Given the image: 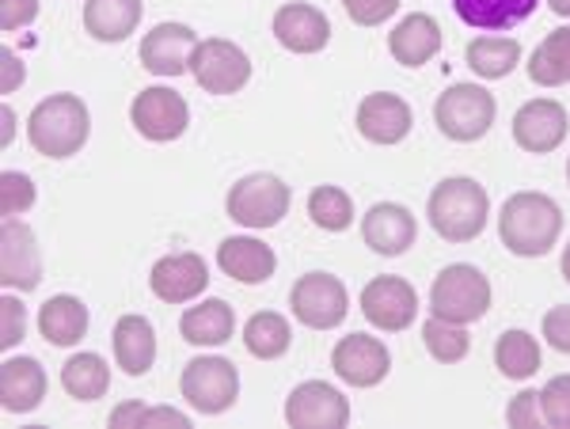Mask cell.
<instances>
[{
  "instance_id": "obj_1",
  "label": "cell",
  "mask_w": 570,
  "mask_h": 429,
  "mask_svg": "<svg viewBox=\"0 0 570 429\" xmlns=\"http://www.w3.org/2000/svg\"><path fill=\"white\" fill-rule=\"evenodd\" d=\"M563 236V209L556 198L540 194V190H518L505 198L499 213V240L505 251L521 255V259H540L559 243Z\"/></svg>"
},
{
  "instance_id": "obj_2",
  "label": "cell",
  "mask_w": 570,
  "mask_h": 429,
  "mask_svg": "<svg viewBox=\"0 0 570 429\" xmlns=\"http://www.w3.org/2000/svg\"><path fill=\"white\" fill-rule=\"evenodd\" d=\"M91 133V114L80 96L58 91V96H46L39 107L27 118V141L35 144V152L50 160H69L85 149Z\"/></svg>"
},
{
  "instance_id": "obj_3",
  "label": "cell",
  "mask_w": 570,
  "mask_h": 429,
  "mask_svg": "<svg viewBox=\"0 0 570 429\" xmlns=\"http://www.w3.org/2000/svg\"><path fill=\"white\" fill-rule=\"evenodd\" d=\"M426 217L434 225V232L449 243H472L475 236L487 228V217H491V198L475 179L468 176H453L441 179L434 190H430L426 202Z\"/></svg>"
},
{
  "instance_id": "obj_4",
  "label": "cell",
  "mask_w": 570,
  "mask_h": 429,
  "mask_svg": "<svg viewBox=\"0 0 570 429\" xmlns=\"http://www.w3.org/2000/svg\"><path fill=\"white\" fill-rule=\"evenodd\" d=\"M491 308V281L472 262H453L430 286V316L449 319V323H475Z\"/></svg>"
},
{
  "instance_id": "obj_5",
  "label": "cell",
  "mask_w": 570,
  "mask_h": 429,
  "mask_svg": "<svg viewBox=\"0 0 570 429\" xmlns=\"http://www.w3.org/2000/svg\"><path fill=\"white\" fill-rule=\"evenodd\" d=\"M499 103L483 84H449L434 103V122L449 141L472 144L491 133Z\"/></svg>"
},
{
  "instance_id": "obj_6",
  "label": "cell",
  "mask_w": 570,
  "mask_h": 429,
  "mask_svg": "<svg viewBox=\"0 0 570 429\" xmlns=\"http://www.w3.org/2000/svg\"><path fill=\"white\" fill-rule=\"evenodd\" d=\"M289 202H293V194L278 176H271V171H252V176H244L228 190L225 209H228V217L244 228H274L289 213Z\"/></svg>"
},
{
  "instance_id": "obj_7",
  "label": "cell",
  "mask_w": 570,
  "mask_h": 429,
  "mask_svg": "<svg viewBox=\"0 0 570 429\" xmlns=\"http://www.w3.org/2000/svg\"><path fill=\"white\" fill-rule=\"evenodd\" d=\"M289 308L297 316V323L312 327V331H331L351 312V293H346V286L335 273L312 270L289 289Z\"/></svg>"
},
{
  "instance_id": "obj_8",
  "label": "cell",
  "mask_w": 570,
  "mask_h": 429,
  "mask_svg": "<svg viewBox=\"0 0 570 429\" xmlns=\"http://www.w3.org/2000/svg\"><path fill=\"white\" fill-rule=\"evenodd\" d=\"M179 391L202 415H225L240 399V372L228 358H195L183 369Z\"/></svg>"
},
{
  "instance_id": "obj_9",
  "label": "cell",
  "mask_w": 570,
  "mask_h": 429,
  "mask_svg": "<svg viewBox=\"0 0 570 429\" xmlns=\"http://www.w3.org/2000/svg\"><path fill=\"white\" fill-rule=\"evenodd\" d=\"M190 77L206 96H236L252 80V58L228 39H206L190 58Z\"/></svg>"
},
{
  "instance_id": "obj_10",
  "label": "cell",
  "mask_w": 570,
  "mask_h": 429,
  "mask_svg": "<svg viewBox=\"0 0 570 429\" xmlns=\"http://www.w3.org/2000/svg\"><path fill=\"white\" fill-rule=\"evenodd\" d=\"M362 305V316L370 319L376 331H407L419 319V293L407 278H395V273H384V278H373L370 286L357 297Z\"/></svg>"
},
{
  "instance_id": "obj_11",
  "label": "cell",
  "mask_w": 570,
  "mask_h": 429,
  "mask_svg": "<svg viewBox=\"0 0 570 429\" xmlns=\"http://www.w3.org/2000/svg\"><path fill=\"white\" fill-rule=\"evenodd\" d=\"M130 122L145 141L168 144L187 133L190 107H187V99L171 88H145L130 103Z\"/></svg>"
},
{
  "instance_id": "obj_12",
  "label": "cell",
  "mask_w": 570,
  "mask_h": 429,
  "mask_svg": "<svg viewBox=\"0 0 570 429\" xmlns=\"http://www.w3.org/2000/svg\"><path fill=\"white\" fill-rule=\"evenodd\" d=\"M0 281H4V289H20V293H31L42 281L39 240L20 217L0 221Z\"/></svg>"
},
{
  "instance_id": "obj_13",
  "label": "cell",
  "mask_w": 570,
  "mask_h": 429,
  "mask_svg": "<svg viewBox=\"0 0 570 429\" xmlns=\"http://www.w3.org/2000/svg\"><path fill=\"white\" fill-rule=\"evenodd\" d=\"M285 422L293 429H343L351 422V403L327 380H305L285 399Z\"/></svg>"
},
{
  "instance_id": "obj_14",
  "label": "cell",
  "mask_w": 570,
  "mask_h": 429,
  "mask_svg": "<svg viewBox=\"0 0 570 429\" xmlns=\"http://www.w3.org/2000/svg\"><path fill=\"white\" fill-rule=\"evenodd\" d=\"M331 369L343 385L351 388H376L392 369V353L389 346L373 335H346L335 342L331 350Z\"/></svg>"
},
{
  "instance_id": "obj_15",
  "label": "cell",
  "mask_w": 570,
  "mask_h": 429,
  "mask_svg": "<svg viewBox=\"0 0 570 429\" xmlns=\"http://www.w3.org/2000/svg\"><path fill=\"white\" fill-rule=\"evenodd\" d=\"M567 130H570V114L556 99H529L513 114V141H518V149L537 152V157L556 152L567 141Z\"/></svg>"
},
{
  "instance_id": "obj_16",
  "label": "cell",
  "mask_w": 570,
  "mask_h": 429,
  "mask_svg": "<svg viewBox=\"0 0 570 429\" xmlns=\"http://www.w3.org/2000/svg\"><path fill=\"white\" fill-rule=\"evenodd\" d=\"M209 286V267L198 251H179L164 255L149 273V289L164 305H190L206 293Z\"/></svg>"
},
{
  "instance_id": "obj_17",
  "label": "cell",
  "mask_w": 570,
  "mask_h": 429,
  "mask_svg": "<svg viewBox=\"0 0 570 429\" xmlns=\"http://www.w3.org/2000/svg\"><path fill=\"white\" fill-rule=\"evenodd\" d=\"M415 126V111L395 91H370L357 103V133L370 144H400Z\"/></svg>"
},
{
  "instance_id": "obj_18",
  "label": "cell",
  "mask_w": 570,
  "mask_h": 429,
  "mask_svg": "<svg viewBox=\"0 0 570 429\" xmlns=\"http://www.w3.org/2000/svg\"><path fill=\"white\" fill-rule=\"evenodd\" d=\"M198 50V34L187 23H156L141 39V66L153 77H183Z\"/></svg>"
},
{
  "instance_id": "obj_19",
  "label": "cell",
  "mask_w": 570,
  "mask_h": 429,
  "mask_svg": "<svg viewBox=\"0 0 570 429\" xmlns=\"http://www.w3.org/2000/svg\"><path fill=\"white\" fill-rule=\"evenodd\" d=\"M415 236H419V221L407 206L400 202H376L370 213L362 217V240L365 248L376 255H403L407 248H415Z\"/></svg>"
},
{
  "instance_id": "obj_20",
  "label": "cell",
  "mask_w": 570,
  "mask_h": 429,
  "mask_svg": "<svg viewBox=\"0 0 570 429\" xmlns=\"http://www.w3.org/2000/svg\"><path fill=\"white\" fill-rule=\"evenodd\" d=\"M271 27H274V39L289 53H320V50H327V42H331L327 16L320 12L316 4H305V0L282 4L278 12H274Z\"/></svg>"
},
{
  "instance_id": "obj_21",
  "label": "cell",
  "mask_w": 570,
  "mask_h": 429,
  "mask_svg": "<svg viewBox=\"0 0 570 429\" xmlns=\"http://www.w3.org/2000/svg\"><path fill=\"white\" fill-rule=\"evenodd\" d=\"M46 369L35 358H4L0 365V403L8 415H31L46 399Z\"/></svg>"
},
{
  "instance_id": "obj_22",
  "label": "cell",
  "mask_w": 570,
  "mask_h": 429,
  "mask_svg": "<svg viewBox=\"0 0 570 429\" xmlns=\"http://www.w3.org/2000/svg\"><path fill=\"white\" fill-rule=\"evenodd\" d=\"M217 267L240 286H263L278 270V255L255 236H228L217 248Z\"/></svg>"
},
{
  "instance_id": "obj_23",
  "label": "cell",
  "mask_w": 570,
  "mask_h": 429,
  "mask_svg": "<svg viewBox=\"0 0 570 429\" xmlns=\"http://www.w3.org/2000/svg\"><path fill=\"white\" fill-rule=\"evenodd\" d=\"M389 50L403 69H422L441 53V23L426 12H411L392 27Z\"/></svg>"
},
{
  "instance_id": "obj_24",
  "label": "cell",
  "mask_w": 570,
  "mask_h": 429,
  "mask_svg": "<svg viewBox=\"0 0 570 429\" xmlns=\"http://www.w3.org/2000/svg\"><path fill=\"white\" fill-rule=\"evenodd\" d=\"M110 346H115V361L126 377H145L156 361V331L145 316H122L115 323V335H110Z\"/></svg>"
},
{
  "instance_id": "obj_25",
  "label": "cell",
  "mask_w": 570,
  "mask_h": 429,
  "mask_svg": "<svg viewBox=\"0 0 570 429\" xmlns=\"http://www.w3.org/2000/svg\"><path fill=\"white\" fill-rule=\"evenodd\" d=\"M179 335L190 346H225L236 335V312L228 300L206 297L202 305L187 308L179 319Z\"/></svg>"
},
{
  "instance_id": "obj_26",
  "label": "cell",
  "mask_w": 570,
  "mask_h": 429,
  "mask_svg": "<svg viewBox=\"0 0 570 429\" xmlns=\"http://www.w3.org/2000/svg\"><path fill=\"white\" fill-rule=\"evenodd\" d=\"M141 23V0H88L85 31L99 42H126Z\"/></svg>"
},
{
  "instance_id": "obj_27",
  "label": "cell",
  "mask_w": 570,
  "mask_h": 429,
  "mask_svg": "<svg viewBox=\"0 0 570 429\" xmlns=\"http://www.w3.org/2000/svg\"><path fill=\"white\" fill-rule=\"evenodd\" d=\"M88 331V308L85 300L58 293L39 308V335L50 346H77Z\"/></svg>"
},
{
  "instance_id": "obj_28",
  "label": "cell",
  "mask_w": 570,
  "mask_h": 429,
  "mask_svg": "<svg viewBox=\"0 0 570 429\" xmlns=\"http://www.w3.org/2000/svg\"><path fill=\"white\" fill-rule=\"evenodd\" d=\"M540 0H453V12L475 31H510L525 23Z\"/></svg>"
},
{
  "instance_id": "obj_29",
  "label": "cell",
  "mask_w": 570,
  "mask_h": 429,
  "mask_svg": "<svg viewBox=\"0 0 570 429\" xmlns=\"http://www.w3.org/2000/svg\"><path fill=\"white\" fill-rule=\"evenodd\" d=\"M464 61L480 80H502L521 66V42L502 39V34H483V39L468 42Z\"/></svg>"
},
{
  "instance_id": "obj_30",
  "label": "cell",
  "mask_w": 570,
  "mask_h": 429,
  "mask_svg": "<svg viewBox=\"0 0 570 429\" xmlns=\"http://www.w3.org/2000/svg\"><path fill=\"white\" fill-rule=\"evenodd\" d=\"M529 80L540 88L570 84V27H556L529 58Z\"/></svg>"
},
{
  "instance_id": "obj_31",
  "label": "cell",
  "mask_w": 570,
  "mask_h": 429,
  "mask_svg": "<svg viewBox=\"0 0 570 429\" xmlns=\"http://www.w3.org/2000/svg\"><path fill=\"white\" fill-rule=\"evenodd\" d=\"M244 346H247V353H252V358H259V361L285 358V353H289V346H293L289 319L278 316V312H255L244 323Z\"/></svg>"
},
{
  "instance_id": "obj_32",
  "label": "cell",
  "mask_w": 570,
  "mask_h": 429,
  "mask_svg": "<svg viewBox=\"0 0 570 429\" xmlns=\"http://www.w3.org/2000/svg\"><path fill=\"white\" fill-rule=\"evenodd\" d=\"M61 388L69 391L80 403H96V399L107 396L110 388V369L99 353H72V358L61 365Z\"/></svg>"
},
{
  "instance_id": "obj_33",
  "label": "cell",
  "mask_w": 570,
  "mask_h": 429,
  "mask_svg": "<svg viewBox=\"0 0 570 429\" xmlns=\"http://www.w3.org/2000/svg\"><path fill=\"white\" fill-rule=\"evenodd\" d=\"M494 365L502 377L529 380L540 372V342L529 331H502L494 342Z\"/></svg>"
},
{
  "instance_id": "obj_34",
  "label": "cell",
  "mask_w": 570,
  "mask_h": 429,
  "mask_svg": "<svg viewBox=\"0 0 570 429\" xmlns=\"http://www.w3.org/2000/svg\"><path fill=\"white\" fill-rule=\"evenodd\" d=\"M422 342H426L430 358L441 361V365L464 361L468 350H472V335H468V327L449 323V319H438V316H430L426 323H422Z\"/></svg>"
},
{
  "instance_id": "obj_35",
  "label": "cell",
  "mask_w": 570,
  "mask_h": 429,
  "mask_svg": "<svg viewBox=\"0 0 570 429\" xmlns=\"http://www.w3.org/2000/svg\"><path fill=\"white\" fill-rule=\"evenodd\" d=\"M308 217L316 228H324V232H346V228L354 225V202L351 194H346L343 187H316L308 194Z\"/></svg>"
},
{
  "instance_id": "obj_36",
  "label": "cell",
  "mask_w": 570,
  "mask_h": 429,
  "mask_svg": "<svg viewBox=\"0 0 570 429\" xmlns=\"http://www.w3.org/2000/svg\"><path fill=\"white\" fill-rule=\"evenodd\" d=\"M35 182L23 171H4L0 176V217H20L35 206Z\"/></svg>"
},
{
  "instance_id": "obj_37",
  "label": "cell",
  "mask_w": 570,
  "mask_h": 429,
  "mask_svg": "<svg viewBox=\"0 0 570 429\" xmlns=\"http://www.w3.org/2000/svg\"><path fill=\"white\" fill-rule=\"evenodd\" d=\"M540 407H544L548 426L570 429V377H551L540 391Z\"/></svg>"
},
{
  "instance_id": "obj_38",
  "label": "cell",
  "mask_w": 570,
  "mask_h": 429,
  "mask_svg": "<svg viewBox=\"0 0 570 429\" xmlns=\"http://www.w3.org/2000/svg\"><path fill=\"white\" fill-rule=\"evenodd\" d=\"M27 335V312H23V300L8 293L0 300V346L4 350H12V346H20Z\"/></svg>"
},
{
  "instance_id": "obj_39",
  "label": "cell",
  "mask_w": 570,
  "mask_h": 429,
  "mask_svg": "<svg viewBox=\"0 0 570 429\" xmlns=\"http://www.w3.org/2000/svg\"><path fill=\"white\" fill-rule=\"evenodd\" d=\"M343 8L357 27H381L400 12V0H343Z\"/></svg>"
},
{
  "instance_id": "obj_40",
  "label": "cell",
  "mask_w": 570,
  "mask_h": 429,
  "mask_svg": "<svg viewBox=\"0 0 570 429\" xmlns=\"http://www.w3.org/2000/svg\"><path fill=\"white\" fill-rule=\"evenodd\" d=\"M540 335L551 350L570 353V305H556L544 312V323H540Z\"/></svg>"
},
{
  "instance_id": "obj_41",
  "label": "cell",
  "mask_w": 570,
  "mask_h": 429,
  "mask_svg": "<svg viewBox=\"0 0 570 429\" xmlns=\"http://www.w3.org/2000/svg\"><path fill=\"white\" fill-rule=\"evenodd\" d=\"M505 422L518 426V429H537L544 422V407H540V391H521L510 407H505Z\"/></svg>"
},
{
  "instance_id": "obj_42",
  "label": "cell",
  "mask_w": 570,
  "mask_h": 429,
  "mask_svg": "<svg viewBox=\"0 0 570 429\" xmlns=\"http://www.w3.org/2000/svg\"><path fill=\"white\" fill-rule=\"evenodd\" d=\"M39 20V0H0V31H20Z\"/></svg>"
},
{
  "instance_id": "obj_43",
  "label": "cell",
  "mask_w": 570,
  "mask_h": 429,
  "mask_svg": "<svg viewBox=\"0 0 570 429\" xmlns=\"http://www.w3.org/2000/svg\"><path fill=\"white\" fill-rule=\"evenodd\" d=\"M0 61H4V77H0V91H4V96H12V91L27 80V69H23L20 53H16L12 46H4V50H0Z\"/></svg>"
},
{
  "instance_id": "obj_44",
  "label": "cell",
  "mask_w": 570,
  "mask_h": 429,
  "mask_svg": "<svg viewBox=\"0 0 570 429\" xmlns=\"http://www.w3.org/2000/svg\"><path fill=\"white\" fill-rule=\"evenodd\" d=\"M153 422H164V426H179V429H190V418L179 415V410L171 407H156V410H145L141 426H153Z\"/></svg>"
},
{
  "instance_id": "obj_45",
  "label": "cell",
  "mask_w": 570,
  "mask_h": 429,
  "mask_svg": "<svg viewBox=\"0 0 570 429\" xmlns=\"http://www.w3.org/2000/svg\"><path fill=\"white\" fill-rule=\"evenodd\" d=\"M145 410H149L145 403H122L118 410H110V418H107V422H110V426H130V422H141V418H145Z\"/></svg>"
},
{
  "instance_id": "obj_46",
  "label": "cell",
  "mask_w": 570,
  "mask_h": 429,
  "mask_svg": "<svg viewBox=\"0 0 570 429\" xmlns=\"http://www.w3.org/2000/svg\"><path fill=\"white\" fill-rule=\"evenodd\" d=\"M0 118H4V137H0V141L12 144V137H16V111H12V107H4V111H0Z\"/></svg>"
},
{
  "instance_id": "obj_47",
  "label": "cell",
  "mask_w": 570,
  "mask_h": 429,
  "mask_svg": "<svg viewBox=\"0 0 570 429\" xmlns=\"http://www.w3.org/2000/svg\"><path fill=\"white\" fill-rule=\"evenodd\" d=\"M548 8L556 16H563V20H570V0H548Z\"/></svg>"
},
{
  "instance_id": "obj_48",
  "label": "cell",
  "mask_w": 570,
  "mask_h": 429,
  "mask_svg": "<svg viewBox=\"0 0 570 429\" xmlns=\"http://www.w3.org/2000/svg\"><path fill=\"white\" fill-rule=\"evenodd\" d=\"M559 270H563V278L570 281V243L563 248V262H559Z\"/></svg>"
},
{
  "instance_id": "obj_49",
  "label": "cell",
  "mask_w": 570,
  "mask_h": 429,
  "mask_svg": "<svg viewBox=\"0 0 570 429\" xmlns=\"http://www.w3.org/2000/svg\"><path fill=\"white\" fill-rule=\"evenodd\" d=\"M567 182H570V160H567Z\"/></svg>"
}]
</instances>
